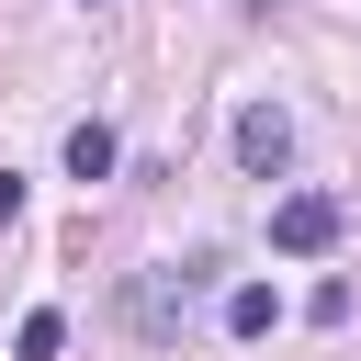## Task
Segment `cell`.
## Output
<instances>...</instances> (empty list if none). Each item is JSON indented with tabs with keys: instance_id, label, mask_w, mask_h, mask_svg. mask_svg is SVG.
<instances>
[{
	"instance_id": "obj_1",
	"label": "cell",
	"mask_w": 361,
	"mask_h": 361,
	"mask_svg": "<svg viewBox=\"0 0 361 361\" xmlns=\"http://www.w3.org/2000/svg\"><path fill=\"white\" fill-rule=\"evenodd\" d=\"M338 226H350V214H338L327 192H282V203H271V248H282V259H327Z\"/></svg>"
},
{
	"instance_id": "obj_2",
	"label": "cell",
	"mask_w": 361,
	"mask_h": 361,
	"mask_svg": "<svg viewBox=\"0 0 361 361\" xmlns=\"http://www.w3.org/2000/svg\"><path fill=\"white\" fill-rule=\"evenodd\" d=\"M282 158H293L282 102H248V113H237V169H248V180H282Z\"/></svg>"
},
{
	"instance_id": "obj_3",
	"label": "cell",
	"mask_w": 361,
	"mask_h": 361,
	"mask_svg": "<svg viewBox=\"0 0 361 361\" xmlns=\"http://www.w3.org/2000/svg\"><path fill=\"white\" fill-rule=\"evenodd\" d=\"M271 327H282V293L271 282H237L226 293V338H271Z\"/></svg>"
},
{
	"instance_id": "obj_4",
	"label": "cell",
	"mask_w": 361,
	"mask_h": 361,
	"mask_svg": "<svg viewBox=\"0 0 361 361\" xmlns=\"http://www.w3.org/2000/svg\"><path fill=\"white\" fill-rule=\"evenodd\" d=\"M113 124H68V180H113Z\"/></svg>"
},
{
	"instance_id": "obj_5",
	"label": "cell",
	"mask_w": 361,
	"mask_h": 361,
	"mask_svg": "<svg viewBox=\"0 0 361 361\" xmlns=\"http://www.w3.org/2000/svg\"><path fill=\"white\" fill-rule=\"evenodd\" d=\"M11 350H23V361H56V350H68V316H56V305H34V316L11 327Z\"/></svg>"
},
{
	"instance_id": "obj_6",
	"label": "cell",
	"mask_w": 361,
	"mask_h": 361,
	"mask_svg": "<svg viewBox=\"0 0 361 361\" xmlns=\"http://www.w3.org/2000/svg\"><path fill=\"white\" fill-rule=\"evenodd\" d=\"M0 226H23V180L11 169H0Z\"/></svg>"
}]
</instances>
